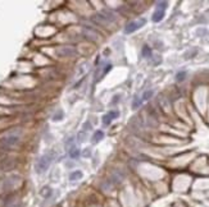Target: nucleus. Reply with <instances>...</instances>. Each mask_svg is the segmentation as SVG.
I'll list each match as a JSON object with an SVG mask.
<instances>
[{
  "mask_svg": "<svg viewBox=\"0 0 209 207\" xmlns=\"http://www.w3.org/2000/svg\"><path fill=\"white\" fill-rule=\"evenodd\" d=\"M51 161H53V155H51V153H45V155H43L37 160V162H36V171H37L39 174L45 173L48 170L49 166H50Z\"/></svg>",
  "mask_w": 209,
  "mask_h": 207,
  "instance_id": "nucleus-1",
  "label": "nucleus"
},
{
  "mask_svg": "<svg viewBox=\"0 0 209 207\" xmlns=\"http://www.w3.org/2000/svg\"><path fill=\"white\" fill-rule=\"evenodd\" d=\"M116 13H113L112 10H103L95 15V19L98 23H110L116 21Z\"/></svg>",
  "mask_w": 209,
  "mask_h": 207,
  "instance_id": "nucleus-2",
  "label": "nucleus"
},
{
  "mask_svg": "<svg viewBox=\"0 0 209 207\" xmlns=\"http://www.w3.org/2000/svg\"><path fill=\"white\" fill-rule=\"evenodd\" d=\"M146 23L145 19H139V21H132V22H130L127 26L125 27V32L126 33H132V32L135 31H137L139 28H141L144 24Z\"/></svg>",
  "mask_w": 209,
  "mask_h": 207,
  "instance_id": "nucleus-3",
  "label": "nucleus"
},
{
  "mask_svg": "<svg viewBox=\"0 0 209 207\" xmlns=\"http://www.w3.org/2000/svg\"><path fill=\"white\" fill-rule=\"evenodd\" d=\"M19 142V134H15V133H10L3 138V145L7 146V147H10V146H14Z\"/></svg>",
  "mask_w": 209,
  "mask_h": 207,
  "instance_id": "nucleus-4",
  "label": "nucleus"
},
{
  "mask_svg": "<svg viewBox=\"0 0 209 207\" xmlns=\"http://www.w3.org/2000/svg\"><path fill=\"white\" fill-rule=\"evenodd\" d=\"M55 54L60 56V58H69V56L76 54V50L73 47H69V46L68 47H60L55 51Z\"/></svg>",
  "mask_w": 209,
  "mask_h": 207,
  "instance_id": "nucleus-5",
  "label": "nucleus"
},
{
  "mask_svg": "<svg viewBox=\"0 0 209 207\" xmlns=\"http://www.w3.org/2000/svg\"><path fill=\"white\" fill-rule=\"evenodd\" d=\"M118 111H109L108 114H105L104 116H103V123H104V125H109L110 123L113 121V119H116V118H118Z\"/></svg>",
  "mask_w": 209,
  "mask_h": 207,
  "instance_id": "nucleus-6",
  "label": "nucleus"
},
{
  "mask_svg": "<svg viewBox=\"0 0 209 207\" xmlns=\"http://www.w3.org/2000/svg\"><path fill=\"white\" fill-rule=\"evenodd\" d=\"M164 18V10H162V9H157L153 13V17H151V19H153V22H161L162 19Z\"/></svg>",
  "mask_w": 209,
  "mask_h": 207,
  "instance_id": "nucleus-7",
  "label": "nucleus"
},
{
  "mask_svg": "<svg viewBox=\"0 0 209 207\" xmlns=\"http://www.w3.org/2000/svg\"><path fill=\"white\" fill-rule=\"evenodd\" d=\"M104 138V132L103 131H96L95 133H94V136H92V142L94 143H98L99 141H101Z\"/></svg>",
  "mask_w": 209,
  "mask_h": 207,
  "instance_id": "nucleus-8",
  "label": "nucleus"
},
{
  "mask_svg": "<svg viewBox=\"0 0 209 207\" xmlns=\"http://www.w3.org/2000/svg\"><path fill=\"white\" fill-rule=\"evenodd\" d=\"M82 176H84L82 171H78V170H76V171H73L71 175H69V179H71V180H76V179H81Z\"/></svg>",
  "mask_w": 209,
  "mask_h": 207,
  "instance_id": "nucleus-9",
  "label": "nucleus"
},
{
  "mask_svg": "<svg viewBox=\"0 0 209 207\" xmlns=\"http://www.w3.org/2000/svg\"><path fill=\"white\" fill-rule=\"evenodd\" d=\"M63 118H64L63 110H59V111H56L55 114H54V116H53V120H54V121H58V120H62Z\"/></svg>",
  "mask_w": 209,
  "mask_h": 207,
  "instance_id": "nucleus-10",
  "label": "nucleus"
},
{
  "mask_svg": "<svg viewBox=\"0 0 209 207\" xmlns=\"http://www.w3.org/2000/svg\"><path fill=\"white\" fill-rule=\"evenodd\" d=\"M153 93H154V91H151V90H149V91H145L144 93H142V97H141V100L142 101H146V100H149L151 96H153Z\"/></svg>",
  "mask_w": 209,
  "mask_h": 207,
  "instance_id": "nucleus-11",
  "label": "nucleus"
},
{
  "mask_svg": "<svg viewBox=\"0 0 209 207\" xmlns=\"http://www.w3.org/2000/svg\"><path fill=\"white\" fill-rule=\"evenodd\" d=\"M150 55H151L150 47H147V46L142 47V56H144V58H150Z\"/></svg>",
  "mask_w": 209,
  "mask_h": 207,
  "instance_id": "nucleus-12",
  "label": "nucleus"
},
{
  "mask_svg": "<svg viewBox=\"0 0 209 207\" xmlns=\"http://www.w3.org/2000/svg\"><path fill=\"white\" fill-rule=\"evenodd\" d=\"M185 77H186V72H180V73H177V76H176V81H177V82H182V81L185 79Z\"/></svg>",
  "mask_w": 209,
  "mask_h": 207,
  "instance_id": "nucleus-13",
  "label": "nucleus"
},
{
  "mask_svg": "<svg viewBox=\"0 0 209 207\" xmlns=\"http://www.w3.org/2000/svg\"><path fill=\"white\" fill-rule=\"evenodd\" d=\"M167 5H168V3H167V1H158V3H157V9L166 10Z\"/></svg>",
  "mask_w": 209,
  "mask_h": 207,
  "instance_id": "nucleus-14",
  "label": "nucleus"
},
{
  "mask_svg": "<svg viewBox=\"0 0 209 207\" xmlns=\"http://www.w3.org/2000/svg\"><path fill=\"white\" fill-rule=\"evenodd\" d=\"M80 155V152H78V150L77 148H72V150H69V156L72 157V159H75V157H77Z\"/></svg>",
  "mask_w": 209,
  "mask_h": 207,
  "instance_id": "nucleus-15",
  "label": "nucleus"
},
{
  "mask_svg": "<svg viewBox=\"0 0 209 207\" xmlns=\"http://www.w3.org/2000/svg\"><path fill=\"white\" fill-rule=\"evenodd\" d=\"M141 102H142V100H141V99H137V97H136V99H135V101L132 102V109H137V107L141 105Z\"/></svg>",
  "mask_w": 209,
  "mask_h": 207,
  "instance_id": "nucleus-16",
  "label": "nucleus"
}]
</instances>
